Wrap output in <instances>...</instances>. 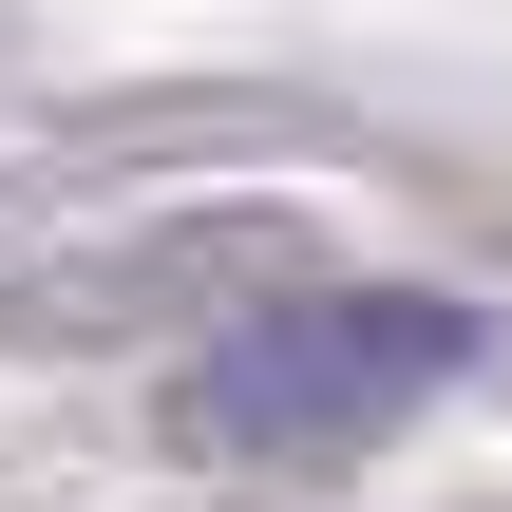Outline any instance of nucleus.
I'll list each match as a JSON object with an SVG mask.
<instances>
[{
    "mask_svg": "<svg viewBox=\"0 0 512 512\" xmlns=\"http://www.w3.org/2000/svg\"><path fill=\"white\" fill-rule=\"evenodd\" d=\"M456 361H475L456 304H418V285H304V304H266V323L209 342L190 437H228V456H361V437H399Z\"/></svg>",
    "mask_w": 512,
    "mask_h": 512,
    "instance_id": "1",
    "label": "nucleus"
}]
</instances>
